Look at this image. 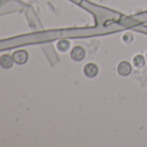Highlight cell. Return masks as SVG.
<instances>
[{"label": "cell", "mask_w": 147, "mask_h": 147, "mask_svg": "<svg viewBox=\"0 0 147 147\" xmlns=\"http://www.w3.org/2000/svg\"><path fill=\"white\" fill-rule=\"evenodd\" d=\"M131 65L126 62V61H123L121 62L119 65V67H118V71L119 72L120 75L122 76H127L131 73Z\"/></svg>", "instance_id": "3957f363"}, {"label": "cell", "mask_w": 147, "mask_h": 147, "mask_svg": "<svg viewBox=\"0 0 147 147\" xmlns=\"http://www.w3.org/2000/svg\"><path fill=\"white\" fill-rule=\"evenodd\" d=\"M84 56H85V50L83 48L80 46L74 48L73 50L71 51V57L76 61H81L84 58Z\"/></svg>", "instance_id": "6da1fadb"}, {"label": "cell", "mask_w": 147, "mask_h": 147, "mask_svg": "<svg viewBox=\"0 0 147 147\" xmlns=\"http://www.w3.org/2000/svg\"><path fill=\"white\" fill-rule=\"evenodd\" d=\"M133 62H134V65L136 66V67H142V66H144V56H142V55H137V56H135L134 57V60H133Z\"/></svg>", "instance_id": "277c9868"}, {"label": "cell", "mask_w": 147, "mask_h": 147, "mask_svg": "<svg viewBox=\"0 0 147 147\" xmlns=\"http://www.w3.org/2000/svg\"><path fill=\"white\" fill-rule=\"evenodd\" d=\"M58 48L61 50V51H65V50H67L68 48H69V42L67 41H61L59 43H58Z\"/></svg>", "instance_id": "5b68a950"}, {"label": "cell", "mask_w": 147, "mask_h": 147, "mask_svg": "<svg viewBox=\"0 0 147 147\" xmlns=\"http://www.w3.org/2000/svg\"><path fill=\"white\" fill-rule=\"evenodd\" d=\"M84 73L88 77H94L98 74V67L94 63H88L84 67Z\"/></svg>", "instance_id": "7a4b0ae2"}]
</instances>
